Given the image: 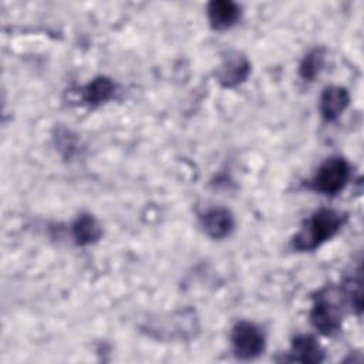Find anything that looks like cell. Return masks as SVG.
<instances>
[{
    "mask_svg": "<svg viewBox=\"0 0 364 364\" xmlns=\"http://www.w3.org/2000/svg\"><path fill=\"white\" fill-rule=\"evenodd\" d=\"M203 230L213 239L228 236L233 229V218L228 209L213 208L200 216Z\"/></svg>",
    "mask_w": 364,
    "mask_h": 364,
    "instance_id": "7",
    "label": "cell"
},
{
    "mask_svg": "<svg viewBox=\"0 0 364 364\" xmlns=\"http://www.w3.org/2000/svg\"><path fill=\"white\" fill-rule=\"evenodd\" d=\"M115 85L107 77H98L92 80L84 90V98L88 104L97 105L108 101L114 94Z\"/></svg>",
    "mask_w": 364,
    "mask_h": 364,
    "instance_id": "11",
    "label": "cell"
},
{
    "mask_svg": "<svg viewBox=\"0 0 364 364\" xmlns=\"http://www.w3.org/2000/svg\"><path fill=\"white\" fill-rule=\"evenodd\" d=\"M350 178V166L344 158H328L313 178V188L326 195L340 192Z\"/></svg>",
    "mask_w": 364,
    "mask_h": 364,
    "instance_id": "3",
    "label": "cell"
},
{
    "mask_svg": "<svg viewBox=\"0 0 364 364\" xmlns=\"http://www.w3.org/2000/svg\"><path fill=\"white\" fill-rule=\"evenodd\" d=\"M101 235L100 225L94 216L84 213L73 225V236L78 245H90L95 242Z\"/></svg>",
    "mask_w": 364,
    "mask_h": 364,
    "instance_id": "10",
    "label": "cell"
},
{
    "mask_svg": "<svg viewBox=\"0 0 364 364\" xmlns=\"http://www.w3.org/2000/svg\"><path fill=\"white\" fill-rule=\"evenodd\" d=\"M250 71L247 60L239 53H230L222 63L218 78L223 87H235L243 82Z\"/></svg>",
    "mask_w": 364,
    "mask_h": 364,
    "instance_id": "5",
    "label": "cell"
},
{
    "mask_svg": "<svg viewBox=\"0 0 364 364\" xmlns=\"http://www.w3.org/2000/svg\"><path fill=\"white\" fill-rule=\"evenodd\" d=\"M324 63L323 50H313L309 53L300 64V75L304 80H313L321 70Z\"/></svg>",
    "mask_w": 364,
    "mask_h": 364,
    "instance_id": "12",
    "label": "cell"
},
{
    "mask_svg": "<svg viewBox=\"0 0 364 364\" xmlns=\"http://www.w3.org/2000/svg\"><path fill=\"white\" fill-rule=\"evenodd\" d=\"M350 101L348 91L338 85H330L324 88L320 98V112L324 119L333 121L341 115Z\"/></svg>",
    "mask_w": 364,
    "mask_h": 364,
    "instance_id": "6",
    "label": "cell"
},
{
    "mask_svg": "<svg viewBox=\"0 0 364 364\" xmlns=\"http://www.w3.org/2000/svg\"><path fill=\"white\" fill-rule=\"evenodd\" d=\"M208 17L215 28H229L240 17V7L230 0H215L208 6Z\"/></svg>",
    "mask_w": 364,
    "mask_h": 364,
    "instance_id": "8",
    "label": "cell"
},
{
    "mask_svg": "<svg viewBox=\"0 0 364 364\" xmlns=\"http://www.w3.org/2000/svg\"><path fill=\"white\" fill-rule=\"evenodd\" d=\"M338 291L334 287H328L316 297L314 306L310 313L313 326L324 336L334 334L341 326V296L337 297Z\"/></svg>",
    "mask_w": 364,
    "mask_h": 364,
    "instance_id": "2",
    "label": "cell"
},
{
    "mask_svg": "<svg viewBox=\"0 0 364 364\" xmlns=\"http://www.w3.org/2000/svg\"><path fill=\"white\" fill-rule=\"evenodd\" d=\"M291 357L290 361H301V363H320L324 358V353L320 344L311 336H299L293 340L291 344Z\"/></svg>",
    "mask_w": 364,
    "mask_h": 364,
    "instance_id": "9",
    "label": "cell"
},
{
    "mask_svg": "<svg viewBox=\"0 0 364 364\" xmlns=\"http://www.w3.org/2000/svg\"><path fill=\"white\" fill-rule=\"evenodd\" d=\"M232 346L236 357L252 360L262 354L264 348V337L262 331L249 321H240L232 328Z\"/></svg>",
    "mask_w": 364,
    "mask_h": 364,
    "instance_id": "4",
    "label": "cell"
},
{
    "mask_svg": "<svg viewBox=\"0 0 364 364\" xmlns=\"http://www.w3.org/2000/svg\"><path fill=\"white\" fill-rule=\"evenodd\" d=\"M343 225L341 213L333 209L317 210L294 236L293 246L297 250H313L333 237Z\"/></svg>",
    "mask_w": 364,
    "mask_h": 364,
    "instance_id": "1",
    "label": "cell"
}]
</instances>
